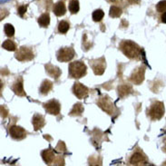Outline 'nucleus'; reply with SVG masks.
I'll list each match as a JSON object with an SVG mask.
<instances>
[{"label": "nucleus", "instance_id": "nucleus-19", "mask_svg": "<svg viewBox=\"0 0 166 166\" xmlns=\"http://www.w3.org/2000/svg\"><path fill=\"white\" fill-rule=\"evenodd\" d=\"M84 112V107H83V104H80V103H77L76 104H74L72 110L70 112V115L71 116H79L82 114V113Z\"/></svg>", "mask_w": 166, "mask_h": 166}, {"label": "nucleus", "instance_id": "nucleus-16", "mask_svg": "<svg viewBox=\"0 0 166 166\" xmlns=\"http://www.w3.org/2000/svg\"><path fill=\"white\" fill-rule=\"evenodd\" d=\"M42 158H43V160L46 164H50L55 159V154H54L53 150L46 149V150L43 151L42 152Z\"/></svg>", "mask_w": 166, "mask_h": 166}, {"label": "nucleus", "instance_id": "nucleus-7", "mask_svg": "<svg viewBox=\"0 0 166 166\" xmlns=\"http://www.w3.org/2000/svg\"><path fill=\"white\" fill-rule=\"evenodd\" d=\"M44 108L46 111V113L53 115H57L61 111V104L57 100L52 99L49 100L47 103H44Z\"/></svg>", "mask_w": 166, "mask_h": 166}, {"label": "nucleus", "instance_id": "nucleus-2", "mask_svg": "<svg viewBox=\"0 0 166 166\" xmlns=\"http://www.w3.org/2000/svg\"><path fill=\"white\" fill-rule=\"evenodd\" d=\"M69 76L71 77L79 79L86 75V67L81 61H75L69 65Z\"/></svg>", "mask_w": 166, "mask_h": 166}, {"label": "nucleus", "instance_id": "nucleus-4", "mask_svg": "<svg viewBox=\"0 0 166 166\" xmlns=\"http://www.w3.org/2000/svg\"><path fill=\"white\" fill-rule=\"evenodd\" d=\"M75 55H76V52L73 47L66 46L58 50L56 54V57H57V60L60 62H69L74 58Z\"/></svg>", "mask_w": 166, "mask_h": 166}, {"label": "nucleus", "instance_id": "nucleus-6", "mask_svg": "<svg viewBox=\"0 0 166 166\" xmlns=\"http://www.w3.org/2000/svg\"><path fill=\"white\" fill-rule=\"evenodd\" d=\"M91 67L95 76H102L105 71V59L104 56L100 57L99 59L92 60Z\"/></svg>", "mask_w": 166, "mask_h": 166}, {"label": "nucleus", "instance_id": "nucleus-15", "mask_svg": "<svg viewBox=\"0 0 166 166\" xmlns=\"http://www.w3.org/2000/svg\"><path fill=\"white\" fill-rule=\"evenodd\" d=\"M12 90L14 91V93L19 96H25V93L24 91V87H23V80L22 78L19 77L13 85L12 86Z\"/></svg>", "mask_w": 166, "mask_h": 166}, {"label": "nucleus", "instance_id": "nucleus-17", "mask_svg": "<svg viewBox=\"0 0 166 166\" xmlns=\"http://www.w3.org/2000/svg\"><path fill=\"white\" fill-rule=\"evenodd\" d=\"M53 88V83L49 80H44L43 83L41 84V86H40V93L44 95H46L50 91L51 89Z\"/></svg>", "mask_w": 166, "mask_h": 166}, {"label": "nucleus", "instance_id": "nucleus-18", "mask_svg": "<svg viewBox=\"0 0 166 166\" xmlns=\"http://www.w3.org/2000/svg\"><path fill=\"white\" fill-rule=\"evenodd\" d=\"M67 8L63 2H57L54 7V13L57 16H62L66 14Z\"/></svg>", "mask_w": 166, "mask_h": 166}, {"label": "nucleus", "instance_id": "nucleus-1", "mask_svg": "<svg viewBox=\"0 0 166 166\" xmlns=\"http://www.w3.org/2000/svg\"><path fill=\"white\" fill-rule=\"evenodd\" d=\"M120 49L127 57L131 59H138L141 56V48L139 45L130 40H124L120 44Z\"/></svg>", "mask_w": 166, "mask_h": 166}, {"label": "nucleus", "instance_id": "nucleus-30", "mask_svg": "<svg viewBox=\"0 0 166 166\" xmlns=\"http://www.w3.org/2000/svg\"><path fill=\"white\" fill-rule=\"evenodd\" d=\"M161 20H162V22L163 23L166 24V12H164V13L163 14V16H162V17H161Z\"/></svg>", "mask_w": 166, "mask_h": 166}, {"label": "nucleus", "instance_id": "nucleus-28", "mask_svg": "<svg viewBox=\"0 0 166 166\" xmlns=\"http://www.w3.org/2000/svg\"><path fill=\"white\" fill-rule=\"evenodd\" d=\"M156 9H157V11L161 12V13L166 12V0L160 1L156 6Z\"/></svg>", "mask_w": 166, "mask_h": 166}, {"label": "nucleus", "instance_id": "nucleus-22", "mask_svg": "<svg viewBox=\"0 0 166 166\" xmlns=\"http://www.w3.org/2000/svg\"><path fill=\"white\" fill-rule=\"evenodd\" d=\"M122 9H121L120 7H115V6H113V7H111L109 15H110L111 17L116 18V17H119V16L122 15Z\"/></svg>", "mask_w": 166, "mask_h": 166}, {"label": "nucleus", "instance_id": "nucleus-24", "mask_svg": "<svg viewBox=\"0 0 166 166\" xmlns=\"http://www.w3.org/2000/svg\"><path fill=\"white\" fill-rule=\"evenodd\" d=\"M69 28H70L69 23L65 21V20L59 22V24H58V31L61 34H66L69 30Z\"/></svg>", "mask_w": 166, "mask_h": 166}, {"label": "nucleus", "instance_id": "nucleus-14", "mask_svg": "<svg viewBox=\"0 0 166 166\" xmlns=\"http://www.w3.org/2000/svg\"><path fill=\"white\" fill-rule=\"evenodd\" d=\"M45 71L46 73L51 76V77L58 79V77L61 76V70L58 67L53 66L52 64H47L45 65Z\"/></svg>", "mask_w": 166, "mask_h": 166}, {"label": "nucleus", "instance_id": "nucleus-21", "mask_svg": "<svg viewBox=\"0 0 166 166\" xmlns=\"http://www.w3.org/2000/svg\"><path fill=\"white\" fill-rule=\"evenodd\" d=\"M132 92V88L129 85H121L118 87V95L121 97H124L125 95H128Z\"/></svg>", "mask_w": 166, "mask_h": 166}, {"label": "nucleus", "instance_id": "nucleus-32", "mask_svg": "<svg viewBox=\"0 0 166 166\" xmlns=\"http://www.w3.org/2000/svg\"><path fill=\"white\" fill-rule=\"evenodd\" d=\"M164 151H166V138L164 139Z\"/></svg>", "mask_w": 166, "mask_h": 166}, {"label": "nucleus", "instance_id": "nucleus-25", "mask_svg": "<svg viewBox=\"0 0 166 166\" xmlns=\"http://www.w3.org/2000/svg\"><path fill=\"white\" fill-rule=\"evenodd\" d=\"M92 16H93V20L95 22H99V21H101L104 18V11L102 9H97V10L94 11Z\"/></svg>", "mask_w": 166, "mask_h": 166}, {"label": "nucleus", "instance_id": "nucleus-27", "mask_svg": "<svg viewBox=\"0 0 166 166\" xmlns=\"http://www.w3.org/2000/svg\"><path fill=\"white\" fill-rule=\"evenodd\" d=\"M4 31H5L6 35L8 37H12L15 35V28L11 24H6L4 25Z\"/></svg>", "mask_w": 166, "mask_h": 166}, {"label": "nucleus", "instance_id": "nucleus-5", "mask_svg": "<svg viewBox=\"0 0 166 166\" xmlns=\"http://www.w3.org/2000/svg\"><path fill=\"white\" fill-rule=\"evenodd\" d=\"M16 59H17L20 62H25V61H30L34 58L33 51L25 46H21L16 53L15 55Z\"/></svg>", "mask_w": 166, "mask_h": 166}, {"label": "nucleus", "instance_id": "nucleus-13", "mask_svg": "<svg viewBox=\"0 0 166 166\" xmlns=\"http://www.w3.org/2000/svg\"><path fill=\"white\" fill-rule=\"evenodd\" d=\"M34 125V130L35 131H38L39 129H41L44 125V118L42 114L39 113H35L33 116V120H32Z\"/></svg>", "mask_w": 166, "mask_h": 166}, {"label": "nucleus", "instance_id": "nucleus-8", "mask_svg": "<svg viewBox=\"0 0 166 166\" xmlns=\"http://www.w3.org/2000/svg\"><path fill=\"white\" fill-rule=\"evenodd\" d=\"M73 93L78 99H84L88 95L89 89L81 83H75L73 85Z\"/></svg>", "mask_w": 166, "mask_h": 166}, {"label": "nucleus", "instance_id": "nucleus-31", "mask_svg": "<svg viewBox=\"0 0 166 166\" xmlns=\"http://www.w3.org/2000/svg\"><path fill=\"white\" fill-rule=\"evenodd\" d=\"M128 1H129L130 4H136V3L139 2V0H128Z\"/></svg>", "mask_w": 166, "mask_h": 166}, {"label": "nucleus", "instance_id": "nucleus-20", "mask_svg": "<svg viewBox=\"0 0 166 166\" xmlns=\"http://www.w3.org/2000/svg\"><path fill=\"white\" fill-rule=\"evenodd\" d=\"M50 23V16L47 13H44L41 15L38 18V24L42 27H47Z\"/></svg>", "mask_w": 166, "mask_h": 166}, {"label": "nucleus", "instance_id": "nucleus-10", "mask_svg": "<svg viewBox=\"0 0 166 166\" xmlns=\"http://www.w3.org/2000/svg\"><path fill=\"white\" fill-rule=\"evenodd\" d=\"M98 105L100 107L106 112L107 113H113V104L112 103V101L109 99V97L107 96H104V97H101L98 102H97Z\"/></svg>", "mask_w": 166, "mask_h": 166}, {"label": "nucleus", "instance_id": "nucleus-26", "mask_svg": "<svg viewBox=\"0 0 166 166\" xmlns=\"http://www.w3.org/2000/svg\"><path fill=\"white\" fill-rule=\"evenodd\" d=\"M69 11L72 14H76L79 11V3L77 0H71L69 3Z\"/></svg>", "mask_w": 166, "mask_h": 166}, {"label": "nucleus", "instance_id": "nucleus-11", "mask_svg": "<svg viewBox=\"0 0 166 166\" xmlns=\"http://www.w3.org/2000/svg\"><path fill=\"white\" fill-rule=\"evenodd\" d=\"M9 133H10V136L12 138L16 139V140H22L26 136V133H25V129L20 126H17V125L11 126L9 129Z\"/></svg>", "mask_w": 166, "mask_h": 166}, {"label": "nucleus", "instance_id": "nucleus-23", "mask_svg": "<svg viewBox=\"0 0 166 166\" xmlns=\"http://www.w3.org/2000/svg\"><path fill=\"white\" fill-rule=\"evenodd\" d=\"M2 47L7 51H16V44L12 41V40H6L3 44H2Z\"/></svg>", "mask_w": 166, "mask_h": 166}, {"label": "nucleus", "instance_id": "nucleus-29", "mask_svg": "<svg viewBox=\"0 0 166 166\" xmlns=\"http://www.w3.org/2000/svg\"><path fill=\"white\" fill-rule=\"evenodd\" d=\"M26 9H27V7H26V6H21V7H19V8H18V14H19V16H23L25 15V13L26 12Z\"/></svg>", "mask_w": 166, "mask_h": 166}, {"label": "nucleus", "instance_id": "nucleus-12", "mask_svg": "<svg viewBox=\"0 0 166 166\" xmlns=\"http://www.w3.org/2000/svg\"><path fill=\"white\" fill-rule=\"evenodd\" d=\"M147 164V160L143 154L136 152L130 159V164L132 165H144Z\"/></svg>", "mask_w": 166, "mask_h": 166}, {"label": "nucleus", "instance_id": "nucleus-9", "mask_svg": "<svg viewBox=\"0 0 166 166\" xmlns=\"http://www.w3.org/2000/svg\"><path fill=\"white\" fill-rule=\"evenodd\" d=\"M144 73H145V68L144 67H137L131 75L130 80L135 85H141L144 79Z\"/></svg>", "mask_w": 166, "mask_h": 166}, {"label": "nucleus", "instance_id": "nucleus-3", "mask_svg": "<svg viewBox=\"0 0 166 166\" xmlns=\"http://www.w3.org/2000/svg\"><path fill=\"white\" fill-rule=\"evenodd\" d=\"M149 116L153 119V120H160L164 114V103L156 101L154 102L150 108L147 110Z\"/></svg>", "mask_w": 166, "mask_h": 166}]
</instances>
